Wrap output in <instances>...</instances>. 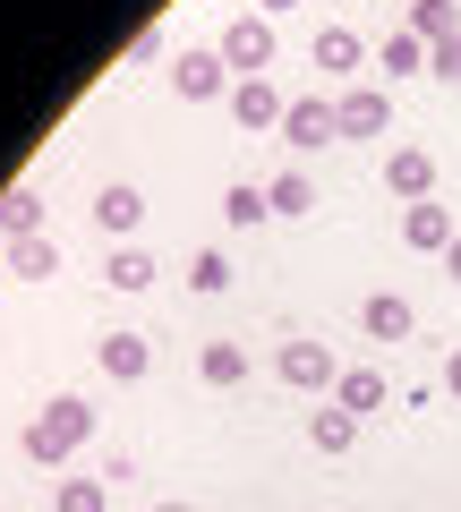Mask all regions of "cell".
<instances>
[{
	"label": "cell",
	"instance_id": "5",
	"mask_svg": "<svg viewBox=\"0 0 461 512\" xmlns=\"http://www.w3.org/2000/svg\"><path fill=\"white\" fill-rule=\"evenodd\" d=\"M282 137H291L299 154H316V146H333L342 128H333V94H299L291 111H282Z\"/></svg>",
	"mask_w": 461,
	"mask_h": 512
},
{
	"label": "cell",
	"instance_id": "22",
	"mask_svg": "<svg viewBox=\"0 0 461 512\" xmlns=\"http://www.w3.org/2000/svg\"><path fill=\"white\" fill-rule=\"evenodd\" d=\"M376 60H385L393 77H410V69H427V43L410 35V26H393V35H385V52H376Z\"/></svg>",
	"mask_w": 461,
	"mask_h": 512
},
{
	"label": "cell",
	"instance_id": "17",
	"mask_svg": "<svg viewBox=\"0 0 461 512\" xmlns=\"http://www.w3.org/2000/svg\"><path fill=\"white\" fill-rule=\"evenodd\" d=\"M103 282H111V291H146V282H154V256L137 248V239H120V248H111V265H103Z\"/></svg>",
	"mask_w": 461,
	"mask_h": 512
},
{
	"label": "cell",
	"instance_id": "14",
	"mask_svg": "<svg viewBox=\"0 0 461 512\" xmlns=\"http://www.w3.org/2000/svg\"><path fill=\"white\" fill-rule=\"evenodd\" d=\"M359 325H368V342H410V299L402 291H376L368 308H359Z\"/></svg>",
	"mask_w": 461,
	"mask_h": 512
},
{
	"label": "cell",
	"instance_id": "9",
	"mask_svg": "<svg viewBox=\"0 0 461 512\" xmlns=\"http://www.w3.org/2000/svg\"><path fill=\"white\" fill-rule=\"evenodd\" d=\"M402 239H410L419 256H444V248L461 239V222L444 214V205H402Z\"/></svg>",
	"mask_w": 461,
	"mask_h": 512
},
{
	"label": "cell",
	"instance_id": "21",
	"mask_svg": "<svg viewBox=\"0 0 461 512\" xmlns=\"http://www.w3.org/2000/svg\"><path fill=\"white\" fill-rule=\"evenodd\" d=\"M265 205H274V214H308V205H316L308 171H274V180H265Z\"/></svg>",
	"mask_w": 461,
	"mask_h": 512
},
{
	"label": "cell",
	"instance_id": "28",
	"mask_svg": "<svg viewBox=\"0 0 461 512\" xmlns=\"http://www.w3.org/2000/svg\"><path fill=\"white\" fill-rule=\"evenodd\" d=\"M154 512H197V504H154Z\"/></svg>",
	"mask_w": 461,
	"mask_h": 512
},
{
	"label": "cell",
	"instance_id": "15",
	"mask_svg": "<svg viewBox=\"0 0 461 512\" xmlns=\"http://www.w3.org/2000/svg\"><path fill=\"white\" fill-rule=\"evenodd\" d=\"M308 52H316V69H333V77H351V69H359V60H368V43H359V35H351V26H325V35H316V43H308Z\"/></svg>",
	"mask_w": 461,
	"mask_h": 512
},
{
	"label": "cell",
	"instance_id": "25",
	"mask_svg": "<svg viewBox=\"0 0 461 512\" xmlns=\"http://www.w3.org/2000/svg\"><path fill=\"white\" fill-rule=\"evenodd\" d=\"M103 504H111L103 478H60V512H103Z\"/></svg>",
	"mask_w": 461,
	"mask_h": 512
},
{
	"label": "cell",
	"instance_id": "29",
	"mask_svg": "<svg viewBox=\"0 0 461 512\" xmlns=\"http://www.w3.org/2000/svg\"><path fill=\"white\" fill-rule=\"evenodd\" d=\"M265 9H291V0H265Z\"/></svg>",
	"mask_w": 461,
	"mask_h": 512
},
{
	"label": "cell",
	"instance_id": "12",
	"mask_svg": "<svg viewBox=\"0 0 461 512\" xmlns=\"http://www.w3.org/2000/svg\"><path fill=\"white\" fill-rule=\"evenodd\" d=\"M94 222H103V231H111V239H129V231H137V222H146V197H137V188H129V180H111V188H103V197H94Z\"/></svg>",
	"mask_w": 461,
	"mask_h": 512
},
{
	"label": "cell",
	"instance_id": "18",
	"mask_svg": "<svg viewBox=\"0 0 461 512\" xmlns=\"http://www.w3.org/2000/svg\"><path fill=\"white\" fill-rule=\"evenodd\" d=\"M308 444H316V453H351V444H359V419H351V410H316V419H308Z\"/></svg>",
	"mask_w": 461,
	"mask_h": 512
},
{
	"label": "cell",
	"instance_id": "2",
	"mask_svg": "<svg viewBox=\"0 0 461 512\" xmlns=\"http://www.w3.org/2000/svg\"><path fill=\"white\" fill-rule=\"evenodd\" d=\"M231 86H240V77H231L222 52H180L171 60V94H180V103H231Z\"/></svg>",
	"mask_w": 461,
	"mask_h": 512
},
{
	"label": "cell",
	"instance_id": "20",
	"mask_svg": "<svg viewBox=\"0 0 461 512\" xmlns=\"http://www.w3.org/2000/svg\"><path fill=\"white\" fill-rule=\"evenodd\" d=\"M52 265H60V248H52V239H9V274H26V282H43V274H52Z\"/></svg>",
	"mask_w": 461,
	"mask_h": 512
},
{
	"label": "cell",
	"instance_id": "24",
	"mask_svg": "<svg viewBox=\"0 0 461 512\" xmlns=\"http://www.w3.org/2000/svg\"><path fill=\"white\" fill-rule=\"evenodd\" d=\"M222 214L240 222V231H257V222L274 214V205H265V188H248V180H240V188H222Z\"/></svg>",
	"mask_w": 461,
	"mask_h": 512
},
{
	"label": "cell",
	"instance_id": "11",
	"mask_svg": "<svg viewBox=\"0 0 461 512\" xmlns=\"http://www.w3.org/2000/svg\"><path fill=\"white\" fill-rule=\"evenodd\" d=\"M410 35L436 52V43H461V0H410Z\"/></svg>",
	"mask_w": 461,
	"mask_h": 512
},
{
	"label": "cell",
	"instance_id": "23",
	"mask_svg": "<svg viewBox=\"0 0 461 512\" xmlns=\"http://www.w3.org/2000/svg\"><path fill=\"white\" fill-rule=\"evenodd\" d=\"M188 291H205V299L231 291V256H222V248H197V265H188Z\"/></svg>",
	"mask_w": 461,
	"mask_h": 512
},
{
	"label": "cell",
	"instance_id": "13",
	"mask_svg": "<svg viewBox=\"0 0 461 512\" xmlns=\"http://www.w3.org/2000/svg\"><path fill=\"white\" fill-rule=\"evenodd\" d=\"M94 359H103V376L137 384V376L154 367V342H137V333H103V350H94Z\"/></svg>",
	"mask_w": 461,
	"mask_h": 512
},
{
	"label": "cell",
	"instance_id": "3",
	"mask_svg": "<svg viewBox=\"0 0 461 512\" xmlns=\"http://www.w3.org/2000/svg\"><path fill=\"white\" fill-rule=\"evenodd\" d=\"M222 60H231V77H265L274 69V26L265 18H231L222 26Z\"/></svg>",
	"mask_w": 461,
	"mask_h": 512
},
{
	"label": "cell",
	"instance_id": "16",
	"mask_svg": "<svg viewBox=\"0 0 461 512\" xmlns=\"http://www.w3.org/2000/svg\"><path fill=\"white\" fill-rule=\"evenodd\" d=\"M43 231V197H35V188H9V197H0V239H35Z\"/></svg>",
	"mask_w": 461,
	"mask_h": 512
},
{
	"label": "cell",
	"instance_id": "4",
	"mask_svg": "<svg viewBox=\"0 0 461 512\" xmlns=\"http://www.w3.org/2000/svg\"><path fill=\"white\" fill-rule=\"evenodd\" d=\"M333 128H342V137H385V128H393L385 86H351V94H333Z\"/></svg>",
	"mask_w": 461,
	"mask_h": 512
},
{
	"label": "cell",
	"instance_id": "7",
	"mask_svg": "<svg viewBox=\"0 0 461 512\" xmlns=\"http://www.w3.org/2000/svg\"><path fill=\"white\" fill-rule=\"evenodd\" d=\"M385 188L402 205H427V188H436V154H427V146H393L385 154Z\"/></svg>",
	"mask_w": 461,
	"mask_h": 512
},
{
	"label": "cell",
	"instance_id": "8",
	"mask_svg": "<svg viewBox=\"0 0 461 512\" xmlns=\"http://www.w3.org/2000/svg\"><path fill=\"white\" fill-rule=\"evenodd\" d=\"M282 111H291V103H282L274 77H240V86H231V120H240V128H282Z\"/></svg>",
	"mask_w": 461,
	"mask_h": 512
},
{
	"label": "cell",
	"instance_id": "27",
	"mask_svg": "<svg viewBox=\"0 0 461 512\" xmlns=\"http://www.w3.org/2000/svg\"><path fill=\"white\" fill-rule=\"evenodd\" d=\"M444 384H453V393H461V350H453V359H444Z\"/></svg>",
	"mask_w": 461,
	"mask_h": 512
},
{
	"label": "cell",
	"instance_id": "10",
	"mask_svg": "<svg viewBox=\"0 0 461 512\" xmlns=\"http://www.w3.org/2000/svg\"><path fill=\"white\" fill-rule=\"evenodd\" d=\"M333 410H351V419L385 410V367H342V376H333Z\"/></svg>",
	"mask_w": 461,
	"mask_h": 512
},
{
	"label": "cell",
	"instance_id": "1",
	"mask_svg": "<svg viewBox=\"0 0 461 512\" xmlns=\"http://www.w3.org/2000/svg\"><path fill=\"white\" fill-rule=\"evenodd\" d=\"M86 436H94V410L77 402V393H60V402H43L35 419H26V461H43V470H52V461H69Z\"/></svg>",
	"mask_w": 461,
	"mask_h": 512
},
{
	"label": "cell",
	"instance_id": "19",
	"mask_svg": "<svg viewBox=\"0 0 461 512\" xmlns=\"http://www.w3.org/2000/svg\"><path fill=\"white\" fill-rule=\"evenodd\" d=\"M197 376H205V384H240V376H248V350H240V342H205V350H197Z\"/></svg>",
	"mask_w": 461,
	"mask_h": 512
},
{
	"label": "cell",
	"instance_id": "26",
	"mask_svg": "<svg viewBox=\"0 0 461 512\" xmlns=\"http://www.w3.org/2000/svg\"><path fill=\"white\" fill-rule=\"evenodd\" d=\"M444 274H453V282H461V239H453V248H444Z\"/></svg>",
	"mask_w": 461,
	"mask_h": 512
},
{
	"label": "cell",
	"instance_id": "6",
	"mask_svg": "<svg viewBox=\"0 0 461 512\" xmlns=\"http://www.w3.org/2000/svg\"><path fill=\"white\" fill-rule=\"evenodd\" d=\"M274 367H282V384H291V393H325V384L342 376L325 342H282V359H274Z\"/></svg>",
	"mask_w": 461,
	"mask_h": 512
}]
</instances>
